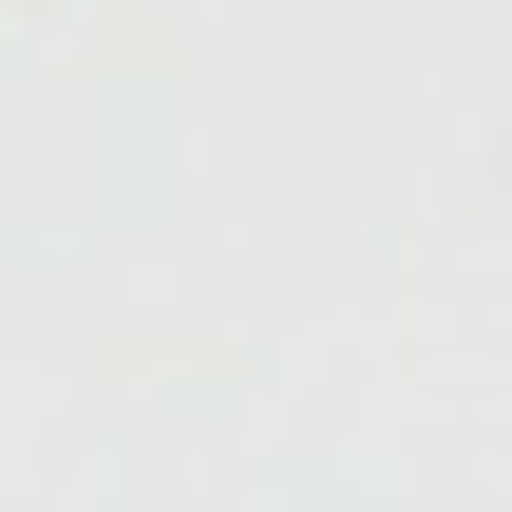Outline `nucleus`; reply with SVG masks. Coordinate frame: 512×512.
Returning <instances> with one entry per match:
<instances>
[]
</instances>
